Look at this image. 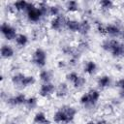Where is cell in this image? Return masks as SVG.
<instances>
[{
  "instance_id": "obj_1",
  "label": "cell",
  "mask_w": 124,
  "mask_h": 124,
  "mask_svg": "<svg viewBox=\"0 0 124 124\" xmlns=\"http://www.w3.org/2000/svg\"><path fill=\"white\" fill-rule=\"evenodd\" d=\"M100 97H101L100 91L96 88H91L80 96L79 103L86 110H93L97 107Z\"/></svg>"
},
{
  "instance_id": "obj_2",
  "label": "cell",
  "mask_w": 124,
  "mask_h": 124,
  "mask_svg": "<svg viewBox=\"0 0 124 124\" xmlns=\"http://www.w3.org/2000/svg\"><path fill=\"white\" fill-rule=\"evenodd\" d=\"M25 17L29 22L32 23H39L41 22L46 16L40 10V8L37 6V4H34L32 2H29L28 8L25 12Z\"/></svg>"
},
{
  "instance_id": "obj_3",
  "label": "cell",
  "mask_w": 124,
  "mask_h": 124,
  "mask_svg": "<svg viewBox=\"0 0 124 124\" xmlns=\"http://www.w3.org/2000/svg\"><path fill=\"white\" fill-rule=\"evenodd\" d=\"M123 31H124V25H123V22L119 19H116L114 22L106 24V32H107V35L109 36V38H112V39L120 38Z\"/></svg>"
},
{
  "instance_id": "obj_4",
  "label": "cell",
  "mask_w": 124,
  "mask_h": 124,
  "mask_svg": "<svg viewBox=\"0 0 124 124\" xmlns=\"http://www.w3.org/2000/svg\"><path fill=\"white\" fill-rule=\"evenodd\" d=\"M31 62L38 68H44L46 64V52L45 49L38 47L36 48L31 55Z\"/></svg>"
},
{
  "instance_id": "obj_5",
  "label": "cell",
  "mask_w": 124,
  "mask_h": 124,
  "mask_svg": "<svg viewBox=\"0 0 124 124\" xmlns=\"http://www.w3.org/2000/svg\"><path fill=\"white\" fill-rule=\"evenodd\" d=\"M68 17L65 15H60L58 16H54L49 21V27L53 31H62L66 29V22Z\"/></svg>"
},
{
  "instance_id": "obj_6",
  "label": "cell",
  "mask_w": 124,
  "mask_h": 124,
  "mask_svg": "<svg viewBox=\"0 0 124 124\" xmlns=\"http://www.w3.org/2000/svg\"><path fill=\"white\" fill-rule=\"evenodd\" d=\"M1 33L7 41L16 40V38L17 36L16 28L14 25H12L10 23H7V22H3L1 24Z\"/></svg>"
},
{
  "instance_id": "obj_7",
  "label": "cell",
  "mask_w": 124,
  "mask_h": 124,
  "mask_svg": "<svg viewBox=\"0 0 124 124\" xmlns=\"http://www.w3.org/2000/svg\"><path fill=\"white\" fill-rule=\"evenodd\" d=\"M27 97L23 93H17L13 96H9L6 100L7 105L10 107H19V106H25Z\"/></svg>"
},
{
  "instance_id": "obj_8",
  "label": "cell",
  "mask_w": 124,
  "mask_h": 124,
  "mask_svg": "<svg viewBox=\"0 0 124 124\" xmlns=\"http://www.w3.org/2000/svg\"><path fill=\"white\" fill-rule=\"evenodd\" d=\"M56 85L53 82H46L42 83L39 88V95L43 98H48L55 94Z\"/></svg>"
},
{
  "instance_id": "obj_9",
  "label": "cell",
  "mask_w": 124,
  "mask_h": 124,
  "mask_svg": "<svg viewBox=\"0 0 124 124\" xmlns=\"http://www.w3.org/2000/svg\"><path fill=\"white\" fill-rule=\"evenodd\" d=\"M120 41L116 40V39H112V38H108V39H105L102 44H101V47L107 51V52H109V53H112L115 48L117 47L118 44H119Z\"/></svg>"
},
{
  "instance_id": "obj_10",
  "label": "cell",
  "mask_w": 124,
  "mask_h": 124,
  "mask_svg": "<svg viewBox=\"0 0 124 124\" xmlns=\"http://www.w3.org/2000/svg\"><path fill=\"white\" fill-rule=\"evenodd\" d=\"M69 91H70L69 83L68 82H60L56 86L55 95L58 98H64V97H66L69 94Z\"/></svg>"
},
{
  "instance_id": "obj_11",
  "label": "cell",
  "mask_w": 124,
  "mask_h": 124,
  "mask_svg": "<svg viewBox=\"0 0 124 124\" xmlns=\"http://www.w3.org/2000/svg\"><path fill=\"white\" fill-rule=\"evenodd\" d=\"M91 30V22L88 18H83L79 21V27L78 33L81 36H86Z\"/></svg>"
},
{
  "instance_id": "obj_12",
  "label": "cell",
  "mask_w": 124,
  "mask_h": 124,
  "mask_svg": "<svg viewBox=\"0 0 124 124\" xmlns=\"http://www.w3.org/2000/svg\"><path fill=\"white\" fill-rule=\"evenodd\" d=\"M28 5H29V2L20 0V1L14 2L12 4V7H13V11L15 13H25L28 8Z\"/></svg>"
},
{
  "instance_id": "obj_13",
  "label": "cell",
  "mask_w": 124,
  "mask_h": 124,
  "mask_svg": "<svg viewBox=\"0 0 124 124\" xmlns=\"http://www.w3.org/2000/svg\"><path fill=\"white\" fill-rule=\"evenodd\" d=\"M98 70V67H97V64L93 61V60H88L84 63L83 65V72L89 76H93L96 74Z\"/></svg>"
},
{
  "instance_id": "obj_14",
  "label": "cell",
  "mask_w": 124,
  "mask_h": 124,
  "mask_svg": "<svg viewBox=\"0 0 124 124\" xmlns=\"http://www.w3.org/2000/svg\"><path fill=\"white\" fill-rule=\"evenodd\" d=\"M15 55V48L11 45H2L1 46V57L4 59L12 58Z\"/></svg>"
},
{
  "instance_id": "obj_15",
  "label": "cell",
  "mask_w": 124,
  "mask_h": 124,
  "mask_svg": "<svg viewBox=\"0 0 124 124\" xmlns=\"http://www.w3.org/2000/svg\"><path fill=\"white\" fill-rule=\"evenodd\" d=\"M111 78L109 76H107V75H104V76H101L97 78V85L99 88L101 89H104V88H108L111 85Z\"/></svg>"
},
{
  "instance_id": "obj_16",
  "label": "cell",
  "mask_w": 124,
  "mask_h": 124,
  "mask_svg": "<svg viewBox=\"0 0 124 124\" xmlns=\"http://www.w3.org/2000/svg\"><path fill=\"white\" fill-rule=\"evenodd\" d=\"M39 78L40 80L42 81V83H46V82H52V78H53V73L50 70H41L39 73Z\"/></svg>"
},
{
  "instance_id": "obj_17",
  "label": "cell",
  "mask_w": 124,
  "mask_h": 124,
  "mask_svg": "<svg viewBox=\"0 0 124 124\" xmlns=\"http://www.w3.org/2000/svg\"><path fill=\"white\" fill-rule=\"evenodd\" d=\"M33 122L35 124H50V121L47 119L46 115L43 111H38L33 117Z\"/></svg>"
},
{
  "instance_id": "obj_18",
  "label": "cell",
  "mask_w": 124,
  "mask_h": 124,
  "mask_svg": "<svg viewBox=\"0 0 124 124\" xmlns=\"http://www.w3.org/2000/svg\"><path fill=\"white\" fill-rule=\"evenodd\" d=\"M79 21L76 18H69L67 19L66 22V30L70 31V32H78V27H79Z\"/></svg>"
},
{
  "instance_id": "obj_19",
  "label": "cell",
  "mask_w": 124,
  "mask_h": 124,
  "mask_svg": "<svg viewBox=\"0 0 124 124\" xmlns=\"http://www.w3.org/2000/svg\"><path fill=\"white\" fill-rule=\"evenodd\" d=\"M24 77H25V74L20 73V72H17V73H16V74L13 75V77L11 78V81H12V83L16 87L21 88V84H22V81L24 79Z\"/></svg>"
},
{
  "instance_id": "obj_20",
  "label": "cell",
  "mask_w": 124,
  "mask_h": 124,
  "mask_svg": "<svg viewBox=\"0 0 124 124\" xmlns=\"http://www.w3.org/2000/svg\"><path fill=\"white\" fill-rule=\"evenodd\" d=\"M29 42V38L26 34H23V33H19L17 34L16 40H15V43L16 45L18 46V47H24Z\"/></svg>"
},
{
  "instance_id": "obj_21",
  "label": "cell",
  "mask_w": 124,
  "mask_h": 124,
  "mask_svg": "<svg viewBox=\"0 0 124 124\" xmlns=\"http://www.w3.org/2000/svg\"><path fill=\"white\" fill-rule=\"evenodd\" d=\"M60 15H63V8L60 5H57V4L49 5L48 16H51L52 17H54V16H58Z\"/></svg>"
},
{
  "instance_id": "obj_22",
  "label": "cell",
  "mask_w": 124,
  "mask_h": 124,
  "mask_svg": "<svg viewBox=\"0 0 124 124\" xmlns=\"http://www.w3.org/2000/svg\"><path fill=\"white\" fill-rule=\"evenodd\" d=\"M99 6H100L101 11L103 13H108L110 10L113 9L114 3L112 1H110V0H103V1H100L99 2Z\"/></svg>"
},
{
  "instance_id": "obj_23",
  "label": "cell",
  "mask_w": 124,
  "mask_h": 124,
  "mask_svg": "<svg viewBox=\"0 0 124 124\" xmlns=\"http://www.w3.org/2000/svg\"><path fill=\"white\" fill-rule=\"evenodd\" d=\"M80 9L79 4L77 1H68L65 4V10L70 13H76Z\"/></svg>"
},
{
  "instance_id": "obj_24",
  "label": "cell",
  "mask_w": 124,
  "mask_h": 124,
  "mask_svg": "<svg viewBox=\"0 0 124 124\" xmlns=\"http://www.w3.org/2000/svg\"><path fill=\"white\" fill-rule=\"evenodd\" d=\"M85 84H86V78L83 76H81V75H78V77L77 78V79L72 83L73 87L75 89H78V90L83 88Z\"/></svg>"
},
{
  "instance_id": "obj_25",
  "label": "cell",
  "mask_w": 124,
  "mask_h": 124,
  "mask_svg": "<svg viewBox=\"0 0 124 124\" xmlns=\"http://www.w3.org/2000/svg\"><path fill=\"white\" fill-rule=\"evenodd\" d=\"M38 106V99L34 96H31V97H28L27 100H26V103H25V108L29 110H32L34 109L36 107Z\"/></svg>"
},
{
  "instance_id": "obj_26",
  "label": "cell",
  "mask_w": 124,
  "mask_h": 124,
  "mask_svg": "<svg viewBox=\"0 0 124 124\" xmlns=\"http://www.w3.org/2000/svg\"><path fill=\"white\" fill-rule=\"evenodd\" d=\"M36 82V79L33 76H30V75H25L24 77V79L22 81V84H21V88H26L28 86H31L33 85L34 83Z\"/></svg>"
},
{
  "instance_id": "obj_27",
  "label": "cell",
  "mask_w": 124,
  "mask_h": 124,
  "mask_svg": "<svg viewBox=\"0 0 124 124\" xmlns=\"http://www.w3.org/2000/svg\"><path fill=\"white\" fill-rule=\"evenodd\" d=\"M77 48L78 49V51H79L80 53L86 51V50L89 48V43H88V41L85 40V39L80 40V41L78 42V44L77 45Z\"/></svg>"
},
{
  "instance_id": "obj_28",
  "label": "cell",
  "mask_w": 124,
  "mask_h": 124,
  "mask_svg": "<svg viewBox=\"0 0 124 124\" xmlns=\"http://www.w3.org/2000/svg\"><path fill=\"white\" fill-rule=\"evenodd\" d=\"M78 77V74L76 72V71H71V72H69L67 75H66V80H67V82L68 83H73L76 79H77V78Z\"/></svg>"
},
{
  "instance_id": "obj_29",
  "label": "cell",
  "mask_w": 124,
  "mask_h": 124,
  "mask_svg": "<svg viewBox=\"0 0 124 124\" xmlns=\"http://www.w3.org/2000/svg\"><path fill=\"white\" fill-rule=\"evenodd\" d=\"M115 85H116L120 90H124V78H119V79L115 82Z\"/></svg>"
},
{
  "instance_id": "obj_30",
  "label": "cell",
  "mask_w": 124,
  "mask_h": 124,
  "mask_svg": "<svg viewBox=\"0 0 124 124\" xmlns=\"http://www.w3.org/2000/svg\"><path fill=\"white\" fill-rule=\"evenodd\" d=\"M31 35H32V38H33V39H38V38L41 36V30H40L39 28H36V29H34V30L32 31Z\"/></svg>"
},
{
  "instance_id": "obj_31",
  "label": "cell",
  "mask_w": 124,
  "mask_h": 124,
  "mask_svg": "<svg viewBox=\"0 0 124 124\" xmlns=\"http://www.w3.org/2000/svg\"><path fill=\"white\" fill-rule=\"evenodd\" d=\"M57 66H58V68H60V69H65V68L69 67L68 62H66V61H64V60H60V61H58Z\"/></svg>"
},
{
  "instance_id": "obj_32",
  "label": "cell",
  "mask_w": 124,
  "mask_h": 124,
  "mask_svg": "<svg viewBox=\"0 0 124 124\" xmlns=\"http://www.w3.org/2000/svg\"><path fill=\"white\" fill-rule=\"evenodd\" d=\"M97 122V124H110L108 120H106V119H99V120H97L96 121Z\"/></svg>"
},
{
  "instance_id": "obj_33",
  "label": "cell",
  "mask_w": 124,
  "mask_h": 124,
  "mask_svg": "<svg viewBox=\"0 0 124 124\" xmlns=\"http://www.w3.org/2000/svg\"><path fill=\"white\" fill-rule=\"evenodd\" d=\"M118 96H119V99H120L121 101H124V90H120Z\"/></svg>"
},
{
  "instance_id": "obj_34",
  "label": "cell",
  "mask_w": 124,
  "mask_h": 124,
  "mask_svg": "<svg viewBox=\"0 0 124 124\" xmlns=\"http://www.w3.org/2000/svg\"><path fill=\"white\" fill-rule=\"evenodd\" d=\"M85 124H97V122L94 121V120H89V121H87Z\"/></svg>"
},
{
  "instance_id": "obj_35",
  "label": "cell",
  "mask_w": 124,
  "mask_h": 124,
  "mask_svg": "<svg viewBox=\"0 0 124 124\" xmlns=\"http://www.w3.org/2000/svg\"><path fill=\"white\" fill-rule=\"evenodd\" d=\"M6 124H17V122H16V121H13V120H12V121H8Z\"/></svg>"
},
{
  "instance_id": "obj_36",
  "label": "cell",
  "mask_w": 124,
  "mask_h": 124,
  "mask_svg": "<svg viewBox=\"0 0 124 124\" xmlns=\"http://www.w3.org/2000/svg\"><path fill=\"white\" fill-rule=\"evenodd\" d=\"M120 38H121V42H123V43H124V31H123L122 35L120 36Z\"/></svg>"
}]
</instances>
